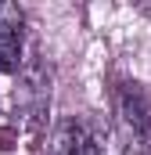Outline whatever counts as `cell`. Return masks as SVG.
Instances as JSON below:
<instances>
[{
  "instance_id": "1",
  "label": "cell",
  "mask_w": 151,
  "mask_h": 155,
  "mask_svg": "<svg viewBox=\"0 0 151 155\" xmlns=\"http://www.w3.org/2000/svg\"><path fill=\"white\" fill-rule=\"evenodd\" d=\"M122 141L133 155H151V101L137 83H119L112 94Z\"/></svg>"
},
{
  "instance_id": "3",
  "label": "cell",
  "mask_w": 151,
  "mask_h": 155,
  "mask_svg": "<svg viewBox=\"0 0 151 155\" xmlns=\"http://www.w3.org/2000/svg\"><path fill=\"white\" fill-rule=\"evenodd\" d=\"M65 152L69 155H104L101 130L90 119H72L65 126Z\"/></svg>"
},
{
  "instance_id": "2",
  "label": "cell",
  "mask_w": 151,
  "mask_h": 155,
  "mask_svg": "<svg viewBox=\"0 0 151 155\" xmlns=\"http://www.w3.org/2000/svg\"><path fill=\"white\" fill-rule=\"evenodd\" d=\"M22 25L25 15L14 4H0V72H18L22 65Z\"/></svg>"
}]
</instances>
